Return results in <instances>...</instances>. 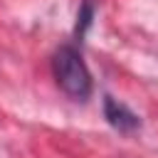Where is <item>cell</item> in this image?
I'll return each mask as SVG.
<instances>
[{
  "mask_svg": "<svg viewBox=\"0 0 158 158\" xmlns=\"http://www.w3.org/2000/svg\"><path fill=\"white\" fill-rule=\"evenodd\" d=\"M52 72H54L59 89L67 96H72L77 101H86L91 96V89H94L91 72L77 47L62 44L52 57Z\"/></svg>",
  "mask_w": 158,
  "mask_h": 158,
  "instance_id": "obj_1",
  "label": "cell"
},
{
  "mask_svg": "<svg viewBox=\"0 0 158 158\" xmlns=\"http://www.w3.org/2000/svg\"><path fill=\"white\" fill-rule=\"evenodd\" d=\"M104 118L109 121V126H114L121 133H131L136 128H141V118L136 111H131L126 104H121L114 96H104Z\"/></svg>",
  "mask_w": 158,
  "mask_h": 158,
  "instance_id": "obj_2",
  "label": "cell"
},
{
  "mask_svg": "<svg viewBox=\"0 0 158 158\" xmlns=\"http://www.w3.org/2000/svg\"><path fill=\"white\" fill-rule=\"evenodd\" d=\"M94 12H96L94 0H81L79 12H77V25H74V37H77V40H84L86 30H89L91 22H94Z\"/></svg>",
  "mask_w": 158,
  "mask_h": 158,
  "instance_id": "obj_3",
  "label": "cell"
}]
</instances>
